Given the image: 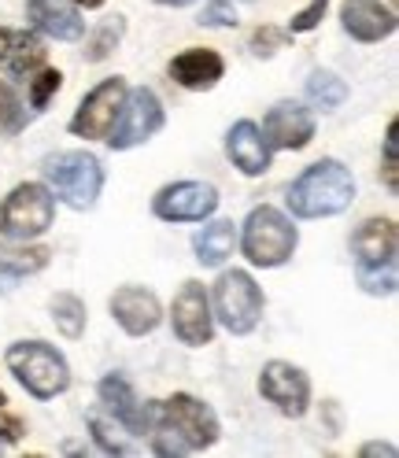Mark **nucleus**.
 I'll list each match as a JSON object with an SVG mask.
<instances>
[{"mask_svg": "<svg viewBox=\"0 0 399 458\" xmlns=\"http://www.w3.org/2000/svg\"><path fill=\"white\" fill-rule=\"evenodd\" d=\"M74 4H78V8H100L104 0H74Z\"/></svg>", "mask_w": 399, "mask_h": 458, "instance_id": "e433bc0d", "label": "nucleus"}, {"mask_svg": "<svg viewBox=\"0 0 399 458\" xmlns=\"http://www.w3.org/2000/svg\"><path fill=\"white\" fill-rule=\"evenodd\" d=\"M26 19L55 41H78L85 34V19L74 0H30L26 4Z\"/></svg>", "mask_w": 399, "mask_h": 458, "instance_id": "aec40b11", "label": "nucleus"}, {"mask_svg": "<svg viewBox=\"0 0 399 458\" xmlns=\"http://www.w3.org/2000/svg\"><path fill=\"white\" fill-rule=\"evenodd\" d=\"M218 208V189L208 182H174L152 196V215L163 222H204Z\"/></svg>", "mask_w": 399, "mask_h": 458, "instance_id": "9b49d317", "label": "nucleus"}, {"mask_svg": "<svg viewBox=\"0 0 399 458\" xmlns=\"http://www.w3.org/2000/svg\"><path fill=\"white\" fill-rule=\"evenodd\" d=\"M222 74H225V60L215 48H185L170 60V78H174L182 89H192V93L215 89Z\"/></svg>", "mask_w": 399, "mask_h": 458, "instance_id": "dca6fc26", "label": "nucleus"}, {"mask_svg": "<svg viewBox=\"0 0 399 458\" xmlns=\"http://www.w3.org/2000/svg\"><path fill=\"white\" fill-rule=\"evenodd\" d=\"M259 392L267 403L277 407V414L284 418H303L307 407H310V381L300 366L293 362H281V359H270L259 374Z\"/></svg>", "mask_w": 399, "mask_h": 458, "instance_id": "f8f14e48", "label": "nucleus"}, {"mask_svg": "<svg viewBox=\"0 0 399 458\" xmlns=\"http://www.w3.org/2000/svg\"><path fill=\"white\" fill-rule=\"evenodd\" d=\"M22 126H26V107H22V100H19V93L12 89V85L0 81V130L12 137Z\"/></svg>", "mask_w": 399, "mask_h": 458, "instance_id": "cd10ccee", "label": "nucleus"}, {"mask_svg": "<svg viewBox=\"0 0 399 458\" xmlns=\"http://www.w3.org/2000/svg\"><path fill=\"white\" fill-rule=\"evenodd\" d=\"M41 170H45V182H48L52 196H60L67 208L89 211L100 199L104 166H100L97 156H89V152H60V156H48Z\"/></svg>", "mask_w": 399, "mask_h": 458, "instance_id": "423d86ee", "label": "nucleus"}, {"mask_svg": "<svg viewBox=\"0 0 399 458\" xmlns=\"http://www.w3.org/2000/svg\"><path fill=\"white\" fill-rule=\"evenodd\" d=\"M0 67L15 78H30L34 71L45 67V45L41 38L26 34V30H8L0 26Z\"/></svg>", "mask_w": 399, "mask_h": 458, "instance_id": "412c9836", "label": "nucleus"}, {"mask_svg": "<svg viewBox=\"0 0 399 458\" xmlns=\"http://www.w3.org/2000/svg\"><path fill=\"white\" fill-rule=\"evenodd\" d=\"M60 85H64V74L60 71H41L38 78H30V107L34 111H45L48 100L60 93Z\"/></svg>", "mask_w": 399, "mask_h": 458, "instance_id": "c85d7f7f", "label": "nucleus"}, {"mask_svg": "<svg viewBox=\"0 0 399 458\" xmlns=\"http://www.w3.org/2000/svg\"><path fill=\"white\" fill-rule=\"evenodd\" d=\"M233 244H237V225L230 218H218V222H208L200 233L192 237V248H196V263L200 267H222L225 259L233 255Z\"/></svg>", "mask_w": 399, "mask_h": 458, "instance_id": "4be33fe9", "label": "nucleus"}, {"mask_svg": "<svg viewBox=\"0 0 399 458\" xmlns=\"http://www.w3.org/2000/svg\"><path fill=\"white\" fill-rule=\"evenodd\" d=\"M163 123H166V114H163V104L152 89H145V85H140V89H126L123 111L107 133V145L115 152L137 148V145H145V140H152L163 130Z\"/></svg>", "mask_w": 399, "mask_h": 458, "instance_id": "1a4fd4ad", "label": "nucleus"}, {"mask_svg": "<svg viewBox=\"0 0 399 458\" xmlns=\"http://www.w3.org/2000/svg\"><path fill=\"white\" fill-rule=\"evenodd\" d=\"M211 300V314L215 322H222V329H230L233 336H248L255 326L263 322V289L255 284V277L248 270H225L215 281Z\"/></svg>", "mask_w": 399, "mask_h": 458, "instance_id": "0eeeda50", "label": "nucleus"}, {"mask_svg": "<svg viewBox=\"0 0 399 458\" xmlns=\"http://www.w3.org/2000/svg\"><path fill=\"white\" fill-rule=\"evenodd\" d=\"M225 156H230L233 166L248 178H259L270 170V145H267L263 130L248 119H241L230 133H225Z\"/></svg>", "mask_w": 399, "mask_h": 458, "instance_id": "f3484780", "label": "nucleus"}, {"mask_svg": "<svg viewBox=\"0 0 399 458\" xmlns=\"http://www.w3.org/2000/svg\"><path fill=\"white\" fill-rule=\"evenodd\" d=\"M111 314H115V322L130 336H149L163 322L159 296L152 289H145V284H123V289H115V296H111Z\"/></svg>", "mask_w": 399, "mask_h": 458, "instance_id": "2eb2a0df", "label": "nucleus"}, {"mask_svg": "<svg viewBox=\"0 0 399 458\" xmlns=\"http://www.w3.org/2000/svg\"><path fill=\"white\" fill-rule=\"evenodd\" d=\"M52 322L67 340H78L85 333V303L74 293H55L52 296Z\"/></svg>", "mask_w": 399, "mask_h": 458, "instance_id": "393cba45", "label": "nucleus"}, {"mask_svg": "<svg viewBox=\"0 0 399 458\" xmlns=\"http://www.w3.org/2000/svg\"><path fill=\"white\" fill-rule=\"evenodd\" d=\"M97 392H100L104 411H107L111 418H119L133 437H145V433H149V407H140L133 385H130L123 374H107V377L97 385Z\"/></svg>", "mask_w": 399, "mask_h": 458, "instance_id": "a211bd4d", "label": "nucleus"}, {"mask_svg": "<svg viewBox=\"0 0 399 458\" xmlns=\"http://www.w3.org/2000/svg\"><path fill=\"white\" fill-rule=\"evenodd\" d=\"M8 414V399H4V392H0V418Z\"/></svg>", "mask_w": 399, "mask_h": 458, "instance_id": "4c0bfd02", "label": "nucleus"}, {"mask_svg": "<svg viewBox=\"0 0 399 458\" xmlns=\"http://www.w3.org/2000/svg\"><path fill=\"white\" fill-rule=\"evenodd\" d=\"M89 428H93V440H97L100 451H107V454H130L133 451V444L126 440L130 428L119 418H104L100 411H93L89 414Z\"/></svg>", "mask_w": 399, "mask_h": 458, "instance_id": "a878e982", "label": "nucleus"}, {"mask_svg": "<svg viewBox=\"0 0 399 458\" xmlns=\"http://www.w3.org/2000/svg\"><path fill=\"white\" fill-rule=\"evenodd\" d=\"M149 437L156 454H192L218 444L222 421L204 399L174 392L159 403H149Z\"/></svg>", "mask_w": 399, "mask_h": 458, "instance_id": "f257e3e1", "label": "nucleus"}, {"mask_svg": "<svg viewBox=\"0 0 399 458\" xmlns=\"http://www.w3.org/2000/svg\"><path fill=\"white\" fill-rule=\"evenodd\" d=\"M307 100L315 104L318 111H336L340 104L348 100V85H344V78H336L333 71H315L307 78Z\"/></svg>", "mask_w": 399, "mask_h": 458, "instance_id": "b1692460", "label": "nucleus"}, {"mask_svg": "<svg viewBox=\"0 0 399 458\" xmlns=\"http://www.w3.org/2000/svg\"><path fill=\"white\" fill-rule=\"evenodd\" d=\"M395 248H399V233L392 218H366L352 233L355 277L369 296L395 293Z\"/></svg>", "mask_w": 399, "mask_h": 458, "instance_id": "7ed1b4c3", "label": "nucleus"}, {"mask_svg": "<svg viewBox=\"0 0 399 458\" xmlns=\"http://www.w3.org/2000/svg\"><path fill=\"white\" fill-rule=\"evenodd\" d=\"M126 100V81L123 78H104L97 89L85 93V100L78 104L74 119H71V133L85 137V140H107L111 126H115L119 111Z\"/></svg>", "mask_w": 399, "mask_h": 458, "instance_id": "9d476101", "label": "nucleus"}, {"mask_svg": "<svg viewBox=\"0 0 399 458\" xmlns=\"http://www.w3.org/2000/svg\"><path fill=\"white\" fill-rule=\"evenodd\" d=\"M15 381L34 399H55L71 388V366L64 352H55L45 340H19L4 355Z\"/></svg>", "mask_w": 399, "mask_h": 458, "instance_id": "20e7f679", "label": "nucleus"}, {"mask_svg": "<svg viewBox=\"0 0 399 458\" xmlns=\"http://www.w3.org/2000/svg\"><path fill=\"white\" fill-rule=\"evenodd\" d=\"M359 454H362V458H369V454H388V458H395V447H392V444H366Z\"/></svg>", "mask_w": 399, "mask_h": 458, "instance_id": "72a5a7b5", "label": "nucleus"}, {"mask_svg": "<svg viewBox=\"0 0 399 458\" xmlns=\"http://www.w3.org/2000/svg\"><path fill=\"white\" fill-rule=\"evenodd\" d=\"M200 22L204 26H237V8L230 0H211L204 8V15H200Z\"/></svg>", "mask_w": 399, "mask_h": 458, "instance_id": "473e14b6", "label": "nucleus"}, {"mask_svg": "<svg viewBox=\"0 0 399 458\" xmlns=\"http://www.w3.org/2000/svg\"><path fill=\"white\" fill-rule=\"evenodd\" d=\"M355 199V178L340 159H318L310 163L303 174L289 185V204L293 218H329L348 211Z\"/></svg>", "mask_w": 399, "mask_h": 458, "instance_id": "f03ea898", "label": "nucleus"}, {"mask_svg": "<svg viewBox=\"0 0 399 458\" xmlns=\"http://www.w3.org/2000/svg\"><path fill=\"white\" fill-rule=\"evenodd\" d=\"M123 30H126V22H123V15H115V19H107V22L100 26V30L93 34L89 48H85V60H89V64H100V60H107V55H111V48H115V45H119Z\"/></svg>", "mask_w": 399, "mask_h": 458, "instance_id": "bb28decb", "label": "nucleus"}, {"mask_svg": "<svg viewBox=\"0 0 399 458\" xmlns=\"http://www.w3.org/2000/svg\"><path fill=\"white\" fill-rule=\"evenodd\" d=\"M263 137L270 148H281V152H300L310 145V137H315V114H310L303 104L296 100H281L267 111L263 119Z\"/></svg>", "mask_w": 399, "mask_h": 458, "instance_id": "4468645a", "label": "nucleus"}, {"mask_svg": "<svg viewBox=\"0 0 399 458\" xmlns=\"http://www.w3.org/2000/svg\"><path fill=\"white\" fill-rule=\"evenodd\" d=\"M15 447V437L12 433H4V428H0V454H4V451H12Z\"/></svg>", "mask_w": 399, "mask_h": 458, "instance_id": "f704fd0d", "label": "nucleus"}, {"mask_svg": "<svg viewBox=\"0 0 399 458\" xmlns=\"http://www.w3.org/2000/svg\"><path fill=\"white\" fill-rule=\"evenodd\" d=\"M52 251L30 241H12V244H0V281H22V277H34L48 267Z\"/></svg>", "mask_w": 399, "mask_h": 458, "instance_id": "5701e85b", "label": "nucleus"}, {"mask_svg": "<svg viewBox=\"0 0 399 458\" xmlns=\"http://www.w3.org/2000/svg\"><path fill=\"white\" fill-rule=\"evenodd\" d=\"M300 244V229L293 225V218L263 204V208H251V215L244 218V233H241V248H244V259L251 267H281L293 259V251Z\"/></svg>", "mask_w": 399, "mask_h": 458, "instance_id": "39448f33", "label": "nucleus"}, {"mask_svg": "<svg viewBox=\"0 0 399 458\" xmlns=\"http://www.w3.org/2000/svg\"><path fill=\"white\" fill-rule=\"evenodd\" d=\"M284 41H289V30H274V26H263V30H255V38H251V52L255 55H274Z\"/></svg>", "mask_w": 399, "mask_h": 458, "instance_id": "2f4dec72", "label": "nucleus"}, {"mask_svg": "<svg viewBox=\"0 0 399 458\" xmlns=\"http://www.w3.org/2000/svg\"><path fill=\"white\" fill-rule=\"evenodd\" d=\"M55 218V196L41 182H22L0 204V237L4 241H34Z\"/></svg>", "mask_w": 399, "mask_h": 458, "instance_id": "6e6552de", "label": "nucleus"}, {"mask_svg": "<svg viewBox=\"0 0 399 458\" xmlns=\"http://www.w3.org/2000/svg\"><path fill=\"white\" fill-rule=\"evenodd\" d=\"M340 19H344V30L362 45H374L395 34V12L385 8L381 0H348Z\"/></svg>", "mask_w": 399, "mask_h": 458, "instance_id": "6ab92c4d", "label": "nucleus"}, {"mask_svg": "<svg viewBox=\"0 0 399 458\" xmlns=\"http://www.w3.org/2000/svg\"><path fill=\"white\" fill-rule=\"evenodd\" d=\"M385 185L395 192L399 189V126L395 123H388V130H385Z\"/></svg>", "mask_w": 399, "mask_h": 458, "instance_id": "c756f323", "label": "nucleus"}, {"mask_svg": "<svg viewBox=\"0 0 399 458\" xmlns=\"http://www.w3.org/2000/svg\"><path fill=\"white\" fill-rule=\"evenodd\" d=\"M156 4H166V8H185V4H192V0H156Z\"/></svg>", "mask_w": 399, "mask_h": 458, "instance_id": "c9c22d12", "label": "nucleus"}, {"mask_svg": "<svg viewBox=\"0 0 399 458\" xmlns=\"http://www.w3.org/2000/svg\"><path fill=\"white\" fill-rule=\"evenodd\" d=\"M170 326H174V336L189 348H204L215 336V314H211V300L204 293L200 281H185L182 293L174 296V307H170Z\"/></svg>", "mask_w": 399, "mask_h": 458, "instance_id": "ddd939ff", "label": "nucleus"}, {"mask_svg": "<svg viewBox=\"0 0 399 458\" xmlns=\"http://www.w3.org/2000/svg\"><path fill=\"white\" fill-rule=\"evenodd\" d=\"M326 8H329V0H310V4L289 22V34H307V30H315V26L322 22V15H326Z\"/></svg>", "mask_w": 399, "mask_h": 458, "instance_id": "7c9ffc66", "label": "nucleus"}]
</instances>
